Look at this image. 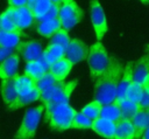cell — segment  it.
Wrapping results in <instances>:
<instances>
[{
	"mask_svg": "<svg viewBox=\"0 0 149 139\" xmlns=\"http://www.w3.org/2000/svg\"><path fill=\"white\" fill-rule=\"evenodd\" d=\"M12 54H14V49H8V48L0 47V63L3 60H6L8 56H10Z\"/></svg>",
	"mask_w": 149,
	"mask_h": 139,
	"instance_id": "d590c367",
	"label": "cell"
},
{
	"mask_svg": "<svg viewBox=\"0 0 149 139\" xmlns=\"http://www.w3.org/2000/svg\"><path fill=\"white\" fill-rule=\"evenodd\" d=\"M90 47L79 39H71L69 44L64 48V57L72 64H76L87 57Z\"/></svg>",
	"mask_w": 149,
	"mask_h": 139,
	"instance_id": "ba28073f",
	"label": "cell"
},
{
	"mask_svg": "<svg viewBox=\"0 0 149 139\" xmlns=\"http://www.w3.org/2000/svg\"><path fill=\"white\" fill-rule=\"evenodd\" d=\"M142 4H149V0H140Z\"/></svg>",
	"mask_w": 149,
	"mask_h": 139,
	"instance_id": "60d3db41",
	"label": "cell"
},
{
	"mask_svg": "<svg viewBox=\"0 0 149 139\" xmlns=\"http://www.w3.org/2000/svg\"><path fill=\"white\" fill-rule=\"evenodd\" d=\"M14 79H15V86L19 96L28 93L34 88H36V81L27 75H16Z\"/></svg>",
	"mask_w": 149,
	"mask_h": 139,
	"instance_id": "603a6c76",
	"label": "cell"
},
{
	"mask_svg": "<svg viewBox=\"0 0 149 139\" xmlns=\"http://www.w3.org/2000/svg\"><path fill=\"white\" fill-rule=\"evenodd\" d=\"M86 58L90 68V75L93 81L107 71L112 61V56L107 54L104 44L100 41H97L90 47Z\"/></svg>",
	"mask_w": 149,
	"mask_h": 139,
	"instance_id": "3957f363",
	"label": "cell"
},
{
	"mask_svg": "<svg viewBox=\"0 0 149 139\" xmlns=\"http://www.w3.org/2000/svg\"><path fill=\"white\" fill-rule=\"evenodd\" d=\"M70 37H69V34H68V30L61 28L59 30H57L51 37H50V43L51 44H58V46H62L63 48H65L69 42H70Z\"/></svg>",
	"mask_w": 149,
	"mask_h": 139,
	"instance_id": "f546056e",
	"label": "cell"
},
{
	"mask_svg": "<svg viewBox=\"0 0 149 139\" xmlns=\"http://www.w3.org/2000/svg\"><path fill=\"white\" fill-rule=\"evenodd\" d=\"M44 112V105H38L36 107L26 111L22 123L15 133V139H31L35 137L37 126L40 124L42 113Z\"/></svg>",
	"mask_w": 149,
	"mask_h": 139,
	"instance_id": "5b68a950",
	"label": "cell"
},
{
	"mask_svg": "<svg viewBox=\"0 0 149 139\" xmlns=\"http://www.w3.org/2000/svg\"><path fill=\"white\" fill-rule=\"evenodd\" d=\"M149 77V54L142 56L140 60L134 62L133 65V82L144 85Z\"/></svg>",
	"mask_w": 149,
	"mask_h": 139,
	"instance_id": "7c38bea8",
	"label": "cell"
},
{
	"mask_svg": "<svg viewBox=\"0 0 149 139\" xmlns=\"http://www.w3.org/2000/svg\"><path fill=\"white\" fill-rule=\"evenodd\" d=\"M17 70H19V55L14 53L0 63V78L1 79L13 78L17 75Z\"/></svg>",
	"mask_w": 149,
	"mask_h": 139,
	"instance_id": "9a60e30c",
	"label": "cell"
},
{
	"mask_svg": "<svg viewBox=\"0 0 149 139\" xmlns=\"http://www.w3.org/2000/svg\"><path fill=\"white\" fill-rule=\"evenodd\" d=\"M83 9L74 2V0L71 2H64L59 6L58 19L62 28L65 30H70L72 27H74L83 19Z\"/></svg>",
	"mask_w": 149,
	"mask_h": 139,
	"instance_id": "8992f818",
	"label": "cell"
},
{
	"mask_svg": "<svg viewBox=\"0 0 149 139\" xmlns=\"http://www.w3.org/2000/svg\"><path fill=\"white\" fill-rule=\"evenodd\" d=\"M142 92H143V85L133 82V83L130 84V86L128 88L125 98H126V99H129V100H132V102L139 103V100H140V98H141V96H142Z\"/></svg>",
	"mask_w": 149,
	"mask_h": 139,
	"instance_id": "1f68e13d",
	"label": "cell"
},
{
	"mask_svg": "<svg viewBox=\"0 0 149 139\" xmlns=\"http://www.w3.org/2000/svg\"><path fill=\"white\" fill-rule=\"evenodd\" d=\"M114 139H136L135 128H134L130 120L121 119L116 123V130H115Z\"/></svg>",
	"mask_w": 149,
	"mask_h": 139,
	"instance_id": "ffe728a7",
	"label": "cell"
},
{
	"mask_svg": "<svg viewBox=\"0 0 149 139\" xmlns=\"http://www.w3.org/2000/svg\"><path fill=\"white\" fill-rule=\"evenodd\" d=\"M91 124L92 120L88 119L86 116H84L81 112H77L72 124H71V128H78V130H84V128H91Z\"/></svg>",
	"mask_w": 149,
	"mask_h": 139,
	"instance_id": "d6a6232c",
	"label": "cell"
},
{
	"mask_svg": "<svg viewBox=\"0 0 149 139\" xmlns=\"http://www.w3.org/2000/svg\"><path fill=\"white\" fill-rule=\"evenodd\" d=\"M40 96H41V91L37 88H34L28 93H24V95L19 96L17 99L10 106L7 107V110H16V109L23 107V106H26V105H28L30 103H34L36 100H40Z\"/></svg>",
	"mask_w": 149,
	"mask_h": 139,
	"instance_id": "7402d4cb",
	"label": "cell"
},
{
	"mask_svg": "<svg viewBox=\"0 0 149 139\" xmlns=\"http://www.w3.org/2000/svg\"><path fill=\"white\" fill-rule=\"evenodd\" d=\"M72 65L73 64L66 57H62L61 60H58L57 62H55L54 64L50 65L49 71L51 72V75L55 77V79L57 82H62L66 78V76L71 71Z\"/></svg>",
	"mask_w": 149,
	"mask_h": 139,
	"instance_id": "2e32d148",
	"label": "cell"
},
{
	"mask_svg": "<svg viewBox=\"0 0 149 139\" xmlns=\"http://www.w3.org/2000/svg\"><path fill=\"white\" fill-rule=\"evenodd\" d=\"M56 82H57V81H56L55 77L51 75V72H50V71H47L42 77H40V78L36 81V88H37L41 92H43V91H45L47 89L51 88Z\"/></svg>",
	"mask_w": 149,
	"mask_h": 139,
	"instance_id": "4dcf8cb0",
	"label": "cell"
},
{
	"mask_svg": "<svg viewBox=\"0 0 149 139\" xmlns=\"http://www.w3.org/2000/svg\"><path fill=\"white\" fill-rule=\"evenodd\" d=\"M51 5L52 4L50 0H28V2H27V6L33 12L35 20L41 18L51 7Z\"/></svg>",
	"mask_w": 149,
	"mask_h": 139,
	"instance_id": "83f0119b",
	"label": "cell"
},
{
	"mask_svg": "<svg viewBox=\"0 0 149 139\" xmlns=\"http://www.w3.org/2000/svg\"><path fill=\"white\" fill-rule=\"evenodd\" d=\"M62 28L61 21L58 18L52 19L50 21H45V22H41V23H35V29L36 32L44 36V37H51L57 30H59Z\"/></svg>",
	"mask_w": 149,
	"mask_h": 139,
	"instance_id": "44dd1931",
	"label": "cell"
},
{
	"mask_svg": "<svg viewBox=\"0 0 149 139\" xmlns=\"http://www.w3.org/2000/svg\"><path fill=\"white\" fill-rule=\"evenodd\" d=\"M133 65H134V62L129 61L123 67V72H122V76H121V78L119 81L118 89H116V98L114 100L118 104L125 98L128 88L133 83Z\"/></svg>",
	"mask_w": 149,
	"mask_h": 139,
	"instance_id": "30bf717a",
	"label": "cell"
},
{
	"mask_svg": "<svg viewBox=\"0 0 149 139\" xmlns=\"http://www.w3.org/2000/svg\"><path fill=\"white\" fill-rule=\"evenodd\" d=\"M43 57L50 67L51 64H54L55 62H57L58 60L64 57V48L58 44L49 43V46L43 50Z\"/></svg>",
	"mask_w": 149,
	"mask_h": 139,
	"instance_id": "cb8c5ba5",
	"label": "cell"
},
{
	"mask_svg": "<svg viewBox=\"0 0 149 139\" xmlns=\"http://www.w3.org/2000/svg\"><path fill=\"white\" fill-rule=\"evenodd\" d=\"M58 12H59V5L52 4L51 7L41 18H38V19L35 20V23H41V22H45V21H50L52 19H56V18H58Z\"/></svg>",
	"mask_w": 149,
	"mask_h": 139,
	"instance_id": "836d02e7",
	"label": "cell"
},
{
	"mask_svg": "<svg viewBox=\"0 0 149 139\" xmlns=\"http://www.w3.org/2000/svg\"><path fill=\"white\" fill-rule=\"evenodd\" d=\"M13 16H14L15 25L21 30L27 29L35 23V16L27 5L19 7V8H14Z\"/></svg>",
	"mask_w": 149,
	"mask_h": 139,
	"instance_id": "4fadbf2b",
	"label": "cell"
},
{
	"mask_svg": "<svg viewBox=\"0 0 149 139\" xmlns=\"http://www.w3.org/2000/svg\"><path fill=\"white\" fill-rule=\"evenodd\" d=\"M101 109H102V104L97 100V99H93L91 103H88L87 105H85L83 109H81V113L84 116H86L88 119L91 120H94L97 118L100 117V112H101Z\"/></svg>",
	"mask_w": 149,
	"mask_h": 139,
	"instance_id": "f1b7e54d",
	"label": "cell"
},
{
	"mask_svg": "<svg viewBox=\"0 0 149 139\" xmlns=\"http://www.w3.org/2000/svg\"><path fill=\"white\" fill-rule=\"evenodd\" d=\"M148 110H149V109H148Z\"/></svg>",
	"mask_w": 149,
	"mask_h": 139,
	"instance_id": "ee69618b",
	"label": "cell"
},
{
	"mask_svg": "<svg viewBox=\"0 0 149 139\" xmlns=\"http://www.w3.org/2000/svg\"><path fill=\"white\" fill-rule=\"evenodd\" d=\"M49 64L44 60L43 55L37 61H29L26 63L24 67V75L31 77L33 79L37 81L40 77H42L47 71H49Z\"/></svg>",
	"mask_w": 149,
	"mask_h": 139,
	"instance_id": "5bb4252c",
	"label": "cell"
},
{
	"mask_svg": "<svg viewBox=\"0 0 149 139\" xmlns=\"http://www.w3.org/2000/svg\"><path fill=\"white\" fill-rule=\"evenodd\" d=\"M147 51H148V54H149V44L147 46Z\"/></svg>",
	"mask_w": 149,
	"mask_h": 139,
	"instance_id": "7bdbcfd3",
	"label": "cell"
},
{
	"mask_svg": "<svg viewBox=\"0 0 149 139\" xmlns=\"http://www.w3.org/2000/svg\"><path fill=\"white\" fill-rule=\"evenodd\" d=\"M140 139H149V126H148V127L142 132V134H141Z\"/></svg>",
	"mask_w": 149,
	"mask_h": 139,
	"instance_id": "74e56055",
	"label": "cell"
},
{
	"mask_svg": "<svg viewBox=\"0 0 149 139\" xmlns=\"http://www.w3.org/2000/svg\"><path fill=\"white\" fill-rule=\"evenodd\" d=\"M28 0H8V6L13 8H19L22 6H26Z\"/></svg>",
	"mask_w": 149,
	"mask_h": 139,
	"instance_id": "8d00e7d4",
	"label": "cell"
},
{
	"mask_svg": "<svg viewBox=\"0 0 149 139\" xmlns=\"http://www.w3.org/2000/svg\"><path fill=\"white\" fill-rule=\"evenodd\" d=\"M100 117L104 118V119H107V120L115 121V123L121 120L122 118H121V110H120L119 104L113 102V103L102 105V109H101V112H100Z\"/></svg>",
	"mask_w": 149,
	"mask_h": 139,
	"instance_id": "d4e9b609",
	"label": "cell"
},
{
	"mask_svg": "<svg viewBox=\"0 0 149 139\" xmlns=\"http://www.w3.org/2000/svg\"><path fill=\"white\" fill-rule=\"evenodd\" d=\"M45 120L54 131H65L71 128L72 120L77 111L69 103H44Z\"/></svg>",
	"mask_w": 149,
	"mask_h": 139,
	"instance_id": "7a4b0ae2",
	"label": "cell"
},
{
	"mask_svg": "<svg viewBox=\"0 0 149 139\" xmlns=\"http://www.w3.org/2000/svg\"><path fill=\"white\" fill-rule=\"evenodd\" d=\"M71 1H73V0H64V2H71ZM63 2V4H64Z\"/></svg>",
	"mask_w": 149,
	"mask_h": 139,
	"instance_id": "b9f144b4",
	"label": "cell"
},
{
	"mask_svg": "<svg viewBox=\"0 0 149 139\" xmlns=\"http://www.w3.org/2000/svg\"><path fill=\"white\" fill-rule=\"evenodd\" d=\"M13 12H14V8L8 6V8L0 15V30H3V32L21 30V29H19L17 26L15 25L14 16H13Z\"/></svg>",
	"mask_w": 149,
	"mask_h": 139,
	"instance_id": "484cf974",
	"label": "cell"
},
{
	"mask_svg": "<svg viewBox=\"0 0 149 139\" xmlns=\"http://www.w3.org/2000/svg\"><path fill=\"white\" fill-rule=\"evenodd\" d=\"M134 128H135V137L140 139L142 132L149 126V110H140L132 119H130Z\"/></svg>",
	"mask_w": 149,
	"mask_h": 139,
	"instance_id": "d6986e66",
	"label": "cell"
},
{
	"mask_svg": "<svg viewBox=\"0 0 149 139\" xmlns=\"http://www.w3.org/2000/svg\"><path fill=\"white\" fill-rule=\"evenodd\" d=\"M51 1V4H55V5H62L63 2H64V0H50Z\"/></svg>",
	"mask_w": 149,
	"mask_h": 139,
	"instance_id": "f35d334b",
	"label": "cell"
},
{
	"mask_svg": "<svg viewBox=\"0 0 149 139\" xmlns=\"http://www.w3.org/2000/svg\"><path fill=\"white\" fill-rule=\"evenodd\" d=\"M143 86H144L147 90H149V77H148V79H147V82L144 83V85H143Z\"/></svg>",
	"mask_w": 149,
	"mask_h": 139,
	"instance_id": "ab89813d",
	"label": "cell"
},
{
	"mask_svg": "<svg viewBox=\"0 0 149 139\" xmlns=\"http://www.w3.org/2000/svg\"><path fill=\"white\" fill-rule=\"evenodd\" d=\"M1 96L3 102L6 103V107L10 106L19 97L16 86H15V79L8 78V79H2L1 82Z\"/></svg>",
	"mask_w": 149,
	"mask_h": 139,
	"instance_id": "ac0fdd59",
	"label": "cell"
},
{
	"mask_svg": "<svg viewBox=\"0 0 149 139\" xmlns=\"http://www.w3.org/2000/svg\"><path fill=\"white\" fill-rule=\"evenodd\" d=\"M90 15H91V21H92V25L94 28L97 40L100 41L104 37V35L107 33L108 27H107L105 12L98 0L90 1Z\"/></svg>",
	"mask_w": 149,
	"mask_h": 139,
	"instance_id": "52a82bcc",
	"label": "cell"
},
{
	"mask_svg": "<svg viewBox=\"0 0 149 139\" xmlns=\"http://www.w3.org/2000/svg\"><path fill=\"white\" fill-rule=\"evenodd\" d=\"M119 106H120V110H121V118L122 119L130 120L140 111V107H139V104L137 103L132 102V100L126 99V98H123L119 103Z\"/></svg>",
	"mask_w": 149,
	"mask_h": 139,
	"instance_id": "4316f807",
	"label": "cell"
},
{
	"mask_svg": "<svg viewBox=\"0 0 149 139\" xmlns=\"http://www.w3.org/2000/svg\"><path fill=\"white\" fill-rule=\"evenodd\" d=\"M139 107L140 110H146V109H149V90H147L144 86H143V92H142V96L139 100Z\"/></svg>",
	"mask_w": 149,
	"mask_h": 139,
	"instance_id": "e575fe53",
	"label": "cell"
},
{
	"mask_svg": "<svg viewBox=\"0 0 149 139\" xmlns=\"http://www.w3.org/2000/svg\"><path fill=\"white\" fill-rule=\"evenodd\" d=\"M91 130H93L95 133H98L99 135H101L105 139H114L116 123L99 117V118L92 120Z\"/></svg>",
	"mask_w": 149,
	"mask_h": 139,
	"instance_id": "8fae6325",
	"label": "cell"
},
{
	"mask_svg": "<svg viewBox=\"0 0 149 139\" xmlns=\"http://www.w3.org/2000/svg\"><path fill=\"white\" fill-rule=\"evenodd\" d=\"M26 35L22 30L15 32H3L0 30V47L8 48V49H16L17 46L22 42V37Z\"/></svg>",
	"mask_w": 149,
	"mask_h": 139,
	"instance_id": "e0dca14e",
	"label": "cell"
},
{
	"mask_svg": "<svg viewBox=\"0 0 149 139\" xmlns=\"http://www.w3.org/2000/svg\"><path fill=\"white\" fill-rule=\"evenodd\" d=\"M17 53L24 58L26 62L29 61H37L41 58V56L43 55V47L41 44V42H37L35 40H30V41H26V42H21L17 48H16Z\"/></svg>",
	"mask_w": 149,
	"mask_h": 139,
	"instance_id": "9c48e42d",
	"label": "cell"
},
{
	"mask_svg": "<svg viewBox=\"0 0 149 139\" xmlns=\"http://www.w3.org/2000/svg\"><path fill=\"white\" fill-rule=\"evenodd\" d=\"M123 64L112 56L111 65L106 72L94 79V99L102 105L113 103L116 98V89L123 72Z\"/></svg>",
	"mask_w": 149,
	"mask_h": 139,
	"instance_id": "6da1fadb",
	"label": "cell"
},
{
	"mask_svg": "<svg viewBox=\"0 0 149 139\" xmlns=\"http://www.w3.org/2000/svg\"><path fill=\"white\" fill-rule=\"evenodd\" d=\"M78 81H70V82H56L51 88L47 89L45 91L41 92L40 100L44 103H69L70 96L74 90Z\"/></svg>",
	"mask_w": 149,
	"mask_h": 139,
	"instance_id": "277c9868",
	"label": "cell"
}]
</instances>
